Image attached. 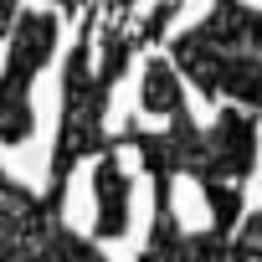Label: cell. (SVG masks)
I'll use <instances>...</instances> for the list:
<instances>
[{"mask_svg": "<svg viewBox=\"0 0 262 262\" xmlns=\"http://www.w3.org/2000/svg\"><path fill=\"white\" fill-rule=\"evenodd\" d=\"M118 149H134L149 175H190L206 195L211 231H231L242 221V185L257 170V113L231 103L216 123H195L190 108L170 113L165 128L128 123L118 134Z\"/></svg>", "mask_w": 262, "mask_h": 262, "instance_id": "6da1fadb", "label": "cell"}, {"mask_svg": "<svg viewBox=\"0 0 262 262\" xmlns=\"http://www.w3.org/2000/svg\"><path fill=\"white\" fill-rule=\"evenodd\" d=\"M170 57L201 98L262 113V11L242 0H216L206 21L170 41Z\"/></svg>", "mask_w": 262, "mask_h": 262, "instance_id": "7a4b0ae2", "label": "cell"}, {"mask_svg": "<svg viewBox=\"0 0 262 262\" xmlns=\"http://www.w3.org/2000/svg\"><path fill=\"white\" fill-rule=\"evenodd\" d=\"M118 77H108L103 67H93V41L77 36L67 62H62V118H57V144H52V165H47V201L62 211V195L72 185V170L82 160H98L103 149H113L103 113H108V93Z\"/></svg>", "mask_w": 262, "mask_h": 262, "instance_id": "3957f363", "label": "cell"}, {"mask_svg": "<svg viewBox=\"0 0 262 262\" xmlns=\"http://www.w3.org/2000/svg\"><path fill=\"white\" fill-rule=\"evenodd\" d=\"M0 262H108L93 242L67 231L62 211L0 170Z\"/></svg>", "mask_w": 262, "mask_h": 262, "instance_id": "277c9868", "label": "cell"}, {"mask_svg": "<svg viewBox=\"0 0 262 262\" xmlns=\"http://www.w3.org/2000/svg\"><path fill=\"white\" fill-rule=\"evenodd\" d=\"M57 52V16L52 11H26L16 16L11 26V52H6V67H0V144H26L31 128H36V113H31V88H36V72L52 62Z\"/></svg>", "mask_w": 262, "mask_h": 262, "instance_id": "5b68a950", "label": "cell"}, {"mask_svg": "<svg viewBox=\"0 0 262 262\" xmlns=\"http://www.w3.org/2000/svg\"><path fill=\"white\" fill-rule=\"evenodd\" d=\"M170 175H155V221L144 236L139 262H221L226 231H185L175 221V201H170Z\"/></svg>", "mask_w": 262, "mask_h": 262, "instance_id": "8992f818", "label": "cell"}, {"mask_svg": "<svg viewBox=\"0 0 262 262\" xmlns=\"http://www.w3.org/2000/svg\"><path fill=\"white\" fill-rule=\"evenodd\" d=\"M128 195H134V180L123 170L118 139L113 149H103L93 160V216H98V236H123L128 231Z\"/></svg>", "mask_w": 262, "mask_h": 262, "instance_id": "52a82bcc", "label": "cell"}, {"mask_svg": "<svg viewBox=\"0 0 262 262\" xmlns=\"http://www.w3.org/2000/svg\"><path fill=\"white\" fill-rule=\"evenodd\" d=\"M185 108V93H180V67L175 62H149L139 72V113H155V118H170Z\"/></svg>", "mask_w": 262, "mask_h": 262, "instance_id": "ba28073f", "label": "cell"}, {"mask_svg": "<svg viewBox=\"0 0 262 262\" xmlns=\"http://www.w3.org/2000/svg\"><path fill=\"white\" fill-rule=\"evenodd\" d=\"M221 262H262V211L242 216V221H236V226L226 231Z\"/></svg>", "mask_w": 262, "mask_h": 262, "instance_id": "9c48e42d", "label": "cell"}, {"mask_svg": "<svg viewBox=\"0 0 262 262\" xmlns=\"http://www.w3.org/2000/svg\"><path fill=\"white\" fill-rule=\"evenodd\" d=\"M16 16H21V0H0V36L16 26Z\"/></svg>", "mask_w": 262, "mask_h": 262, "instance_id": "30bf717a", "label": "cell"}]
</instances>
